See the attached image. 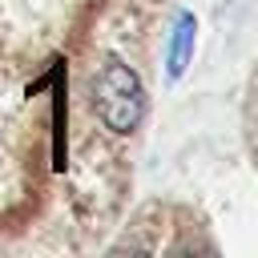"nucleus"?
<instances>
[{
  "label": "nucleus",
  "mask_w": 258,
  "mask_h": 258,
  "mask_svg": "<svg viewBox=\"0 0 258 258\" xmlns=\"http://www.w3.org/2000/svg\"><path fill=\"white\" fill-rule=\"evenodd\" d=\"M194 32H198L194 16L181 12V16H177V28H173V44H169V77H181L185 60L194 56Z\"/></svg>",
  "instance_id": "f03ea898"
},
{
  "label": "nucleus",
  "mask_w": 258,
  "mask_h": 258,
  "mask_svg": "<svg viewBox=\"0 0 258 258\" xmlns=\"http://www.w3.org/2000/svg\"><path fill=\"white\" fill-rule=\"evenodd\" d=\"M93 109L113 133H133L145 113V89H141L137 73L109 56L101 64V73L93 77Z\"/></svg>",
  "instance_id": "f257e3e1"
}]
</instances>
